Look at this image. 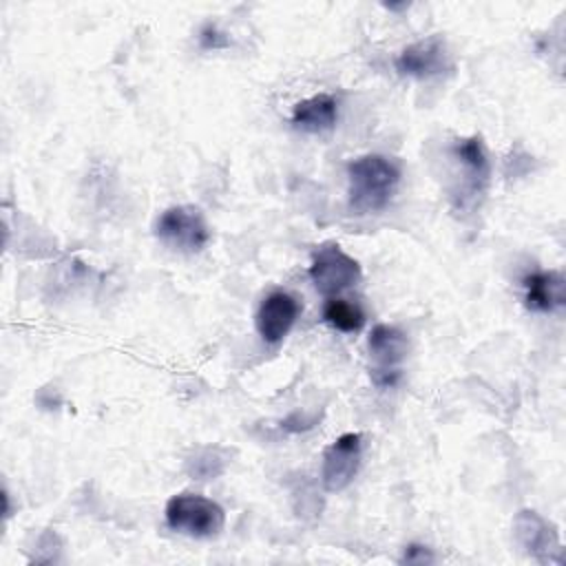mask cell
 <instances>
[{
    "mask_svg": "<svg viewBox=\"0 0 566 566\" xmlns=\"http://www.w3.org/2000/svg\"><path fill=\"white\" fill-rule=\"evenodd\" d=\"M400 184V166L385 155H363L347 164V201L356 214L380 212Z\"/></svg>",
    "mask_w": 566,
    "mask_h": 566,
    "instance_id": "obj_1",
    "label": "cell"
},
{
    "mask_svg": "<svg viewBox=\"0 0 566 566\" xmlns=\"http://www.w3.org/2000/svg\"><path fill=\"white\" fill-rule=\"evenodd\" d=\"M168 528L190 537H214L226 526V511L219 502L199 493H177L166 502Z\"/></svg>",
    "mask_w": 566,
    "mask_h": 566,
    "instance_id": "obj_2",
    "label": "cell"
},
{
    "mask_svg": "<svg viewBox=\"0 0 566 566\" xmlns=\"http://www.w3.org/2000/svg\"><path fill=\"white\" fill-rule=\"evenodd\" d=\"M155 237L170 250L179 252H201L212 232L195 206H170L155 221Z\"/></svg>",
    "mask_w": 566,
    "mask_h": 566,
    "instance_id": "obj_3",
    "label": "cell"
},
{
    "mask_svg": "<svg viewBox=\"0 0 566 566\" xmlns=\"http://www.w3.org/2000/svg\"><path fill=\"white\" fill-rule=\"evenodd\" d=\"M451 153L462 175L458 179V188L453 190V199L460 210H467L475 206V201L486 192L491 181V164H489L482 137L478 135L458 139Z\"/></svg>",
    "mask_w": 566,
    "mask_h": 566,
    "instance_id": "obj_4",
    "label": "cell"
},
{
    "mask_svg": "<svg viewBox=\"0 0 566 566\" xmlns=\"http://www.w3.org/2000/svg\"><path fill=\"white\" fill-rule=\"evenodd\" d=\"M307 274L316 292L323 296H338L343 290L356 285L363 279L360 263L336 243L325 245L314 254Z\"/></svg>",
    "mask_w": 566,
    "mask_h": 566,
    "instance_id": "obj_5",
    "label": "cell"
},
{
    "mask_svg": "<svg viewBox=\"0 0 566 566\" xmlns=\"http://www.w3.org/2000/svg\"><path fill=\"white\" fill-rule=\"evenodd\" d=\"M360 447H363V436L349 431L338 436L325 449L321 480L327 493H340L354 482L360 467Z\"/></svg>",
    "mask_w": 566,
    "mask_h": 566,
    "instance_id": "obj_6",
    "label": "cell"
},
{
    "mask_svg": "<svg viewBox=\"0 0 566 566\" xmlns=\"http://www.w3.org/2000/svg\"><path fill=\"white\" fill-rule=\"evenodd\" d=\"M394 66L400 75L424 80L433 75H442L453 69L451 55L447 51V44L440 35H431L427 40H418L409 46H405L396 60Z\"/></svg>",
    "mask_w": 566,
    "mask_h": 566,
    "instance_id": "obj_7",
    "label": "cell"
},
{
    "mask_svg": "<svg viewBox=\"0 0 566 566\" xmlns=\"http://www.w3.org/2000/svg\"><path fill=\"white\" fill-rule=\"evenodd\" d=\"M298 312H301V305L292 294L281 292V290L268 294L261 301L256 316H254L256 334L261 336L263 343L279 345L294 327Z\"/></svg>",
    "mask_w": 566,
    "mask_h": 566,
    "instance_id": "obj_8",
    "label": "cell"
},
{
    "mask_svg": "<svg viewBox=\"0 0 566 566\" xmlns=\"http://www.w3.org/2000/svg\"><path fill=\"white\" fill-rule=\"evenodd\" d=\"M515 537L535 559L562 562V544L557 528L535 511H520L513 520Z\"/></svg>",
    "mask_w": 566,
    "mask_h": 566,
    "instance_id": "obj_9",
    "label": "cell"
},
{
    "mask_svg": "<svg viewBox=\"0 0 566 566\" xmlns=\"http://www.w3.org/2000/svg\"><path fill=\"white\" fill-rule=\"evenodd\" d=\"M367 349L376 363L371 371H400V363L409 352V338L400 327L378 323L367 336Z\"/></svg>",
    "mask_w": 566,
    "mask_h": 566,
    "instance_id": "obj_10",
    "label": "cell"
},
{
    "mask_svg": "<svg viewBox=\"0 0 566 566\" xmlns=\"http://www.w3.org/2000/svg\"><path fill=\"white\" fill-rule=\"evenodd\" d=\"M524 287V305L531 312L551 314L566 303L564 276L555 270H537L522 279Z\"/></svg>",
    "mask_w": 566,
    "mask_h": 566,
    "instance_id": "obj_11",
    "label": "cell"
},
{
    "mask_svg": "<svg viewBox=\"0 0 566 566\" xmlns=\"http://www.w3.org/2000/svg\"><path fill=\"white\" fill-rule=\"evenodd\" d=\"M338 102L329 93H318L307 99H301L292 111L294 128L303 133H325L336 126Z\"/></svg>",
    "mask_w": 566,
    "mask_h": 566,
    "instance_id": "obj_12",
    "label": "cell"
},
{
    "mask_svg": "<svg viewBox=\"0 0 566 566\" xmlns=\"http://www.w3.org/2000/svg\"><path fill=\"white\" fill-rule=\"evenodd\" d=\"M323 318L327 325H332L338 332L352 334L358 332L365 325V312L358 303L343 298V296H329L323 307Z\"/></svg>",
    "mask_w": 566,
    "mask_h": 566,
    "instance_id": "obj_13",
    "label": "cell"
},
{
    "mask_svg": "<svg viewBox=\"0 0 566 566\" xmlns=\"http://www.w3.org/2000/svg\"><path fill=\"white\" fill-rule=\"evenodd\" d=\"M226 458L219 453V449H201L195 453V458L188 460V473L197 480H210L223 473Z\"/></svg>",
    "mask_w": 566,
    "mask_h": 566,
    "instance_id": "obj_14",
    "label": "cell"
},
{
    "mask_svg": "<svg viewBox=\"0 0 566 566\" xmlns=\"http://www.w3.org/2000/svg\"><path fill=\"white\" fill-rule=\"evenodd\" d=\"M199 44H201V49H212L214 51V49H226L230 42L223 38V33L217 27L208 24L199 33Z\"/></svg>",
    "mask_w": 566,
    "mask_h": 566,
    "instance_id": "obj_15",
    "label": "cell"
},
{
    "mask_svg": "<svg viewBox=\"0 0 566 566\" xmlns=\"http://www.w3.org/2000/svg\"><path fill=\"white\" fill-rule=\"evenodd\" d=\"M436 557L431 553V548L427 546H420V544H409L400 557V562L405 564H431Z\"/></svg>",
    "mask_w": 566,
    "mask_h": 566,
    "instance_id": "obj_16",
    "label": "cell"
}]
</instances>
